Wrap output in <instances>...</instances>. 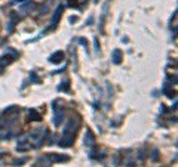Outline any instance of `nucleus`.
<instances>
[{
    "instance_id": "nucleus-1",
    "label": "nucleus",
    "mask_w": 178,
    "mask_h": 167,
    "mask_svg": "<svg viewBox=\"0 0 178 167\" xmlns=\"http://www.w3.org/2000/svg\"><path fill=\"white\" fill-rule=\"evenodd\" d=\"M61 12H62V6H59V7L56 9V12H55V19H52V27H55V25L58 24V21H59V18H61Z\"/></svg>"
},
{
    "instance_id": "nucleus-2",
    "label": "nucleus",
    "mask_w": 178,
    "mask_h": 167,
    "mask_svg": "<svg viewBox=\"0 0 178 167\" xmlns=\"http://www.w3.org/2000/svg\"><path fill=\"white\" fill-rule=\"evenodd\" d=\"M62 56H64V53H62V52H56L55 55H52V56H50V61H52V62H61Z\"/></svg>"
},
{
    "instance_id": "nucleus-3",
    "label": "nucleus",
    "mask_w": 178,
    "mask_h": 167,
    "mask_svg": "<svg viewBox=\"0 0 178 167\" xmlns=\"http://www.w3.org/2000/svg\"><path fill=\"white\" fill-rule=\"evenodd\" d=\"M120 59H122V53H120V50H114V53H113V61H114L116 64H119Z\"/></svg>"
}]
</instances>
